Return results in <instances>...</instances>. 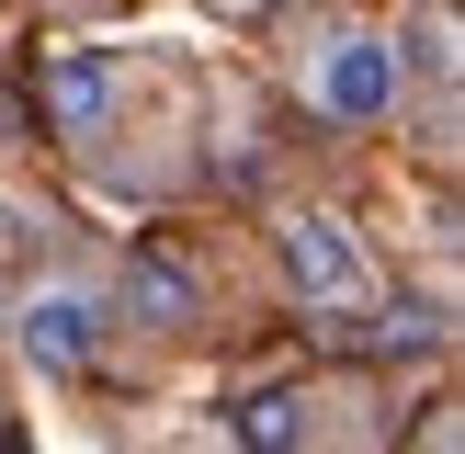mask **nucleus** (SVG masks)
I'll use <instances>...</instances> for the list:
<instances>
[{
    "label": "nucleus",
    "instance_id": "obj_1",
    "mask_svg": "<svg viewBox=\"0 0 465 454\" xmlns=\"http://www.w3.org/2000/svg\"><path fill=\"white\" fill-rule=\"evenodd\" d=\"M307 91H318L330 125H386L398 114V45L386 35H330L318 68H307Z\"/></svg>",
    "mask_w": 465,
    "mask_h": 454
},
{
    "label": "nucleus",
    "instance_id": "obj_2",
    "mask_svg": "<svg viewBox=\"0 0 465 454\" xmlns=\"http://www.w3.org/2000/svg\"><path fill=\"white\" fill-rule=\"evenodd\" d=\"M284 272H295V295L330 307V318L375 295V262L352 250V227H341V216H284Z\"/></svg>",
    "mask_w": 465,
    "mask_h": 454
},
{
    "label": "nucleus",
    "instance_id": "obj_3",
    "mask_svg": "<svg viewBox=\"0 0 465 454\" xmlns=\"http://www.w3.org/2000/svg\"><path fill=\"white\" fill-rule=\"evenodd\" d=\"M91 340H103V318H91V295H35V307H23V352L45 363V375H80L91 363Z\"/></svg>",
    "mask_w": 465,
    "mask_h": 454
},
{
    "label": "nucleus",
    "instance_id": "obj_4",
    "mask_svg": "<svg viewBox=\"0 0 465 454\" xmlns=\"http://www.w3.org/2000/svg\"><path fill=\"white\" fill-rule=\"evenodd\" d=\"M103 114H114V57H45V125L57 136H103Z\"/></svg>",
    "mask_w": 465,
    "mask_h": 454
},
{
    "label": "nucleus",
    "instance_id": "obj_5",
    "mask_svg": "<svg viewBox=\"0 0 465 454\" xmlns=\"http://www.w3.org/2000/svg\"><path fill=\"white\" fill-rule=\"evenodd\" d=\"M227 443H239V454H295V443H307V398H295V386L227 398Z\"/></svg>",
    "mask_w": 465,
    "mask_h": 454
},
{
    "label": "nucleus",
    "instance_id": "obj_6",
    "mask_svg": "<svg viewBox=\"0 0 465 454\" xmlns=\"http://www.w3.org/2000/svg\"><path fill=\"white\" fill-rule=\"evenodd\" d=\"M125 295H136V318H171V330L204 307V284H193L182 250H136V262H125Z\"/></svg>",
    "mask_w": 465,
    "mask_h": 454
},
{
    "label": "nucleus",
    "instance_id": "obj_7",
    "mask_svg": "<svg viewBox=\"0 0 465 454\" xmlns=\"http://www.w3.org/2000/svg\"><path fill=\"white\" fill-rule=\"evenodd\" d=\"M0 454H23V443H0Z\"/></svg>",
    "mask_w": 465,
    "mask_h": 454
}]
</instances>
